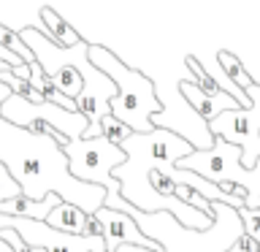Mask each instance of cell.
<instances>
[{
    "instance_id": "6da1fadb",
    "label": "cell",
    "mask_w": 260,
    "mask_h": 252,
    "mask_svg": "<svg viewBox=\"0 0 260 252\" xmlns=\"http://www.w3.org/2000/svg\"><path fill=\"white\" fill-rule=\"evenodd\" d=\"M0 163L30 201H44L46 195L57 193L65 203L84 209L87 214H98L106 203L103 187L84 184L71 176L68 158L54 138L16 128L3 117H0Z\"/></svg>"
},
{
    "instance_id": "7a4b0ae2",
    "label": "cell",
    "mask_w": 260,
    "mask_h": 252,
    "mask_svg": "<svg viewBox=\"0 0 260 252\" xmlns=\"http://www.w3.org/2000/svg\"><path fill=\"white\" fill-rule=\"evenodd\" d=\"M119 146L125 149L127 160L114 168L111 176L122 187V198L146 214H157L160 203L149 187V174L168 163L176 166L179 160L190 158L195 146L190 144V138H182L168 128H154L152 133H130Z\"/></svg>"
},
{
    "instance_id": "3957f363",
    "label": "cell",
    "mask_w": 260,
    "mask_h": 252,
    "mask_svg": "<svg viewBox=\"0 0 260 252\" xmlns=\"http://www.w3.org/2000/svg\"><path fill=\"white\" fill-rule=\"evenodd\" d=\"M125 214L136 219L144 236L157 241L162 252H228L244 236V225L239 211L225 206V203H214V225L209 231H190L184 228L174 214L168 211H157V214H146V211L136 209L133 203L127 206ZM117 252H152L144 247H119Z\"/></svg>"
},
{
    "instance_id": "277c9868",
    "label": "cell",
    "mask_w": 260,
    "mask_h": 252,
    "mask_svg": "<svg viewBox=\"0 0 260 252\" xmlns=\"http://www.w3.org/2000/svg\"><path fill=\"white\" fill-rule=\"evenodd\" d=\"M89 62L117 84V95L111 98L114 117L122 125H127L133 133H152L154 130L152 117H157L162 111L154 81L149 76H144V73L127 68L114 52L98 44H89Z\"/></svg>"
},
{
    "instance_id": "5b68a950",
    "label": "cell",
    "mask_w": 260,
    "mask_h": 252,
    "mask_svg": "<svg viewBox=\"0 0 260 252\" xmlns=\"http://www.w3.org/2000/svg\"><path fill=\"white\" fill-rule=\"evenodd\" d=\"M65 158H68V171L73 179L84 184H98L106 190V209L114 211H127L130 203L122 198V187L114 179V168H119L127 160L125 149L119 144L109 141L106 136L101 138H76L62 146Z\"/></svg>"
},
{
    "instance_id": "8992f818",
    "label": "cell",
    "mask_w": 260,
    "mask_h": 252,
    "mask_svg": "<svg viewBox=\"0 0 260 252\" xmlns=\"http://www.w3.org/2000/svg\"><path fill=\"white\" fill-rule=\"evenodd\" d=\"M241 146L228 144L225 138H214L211 149H195L190 158L179 160L176 168L192 171L203 179L214 184L231 182L247 190V209H260V160L255 168H244L241 166Z\"/></svg>"
},
{
    "instance_id": "52a82bcc",
    "label": "cell",
    "mask_w": 260,
    "mask_h": 252,
    "mask_svg": "<svg viewBox=\"0 0 260 252\" xmlns=\"http://www.w3.org/2000/svg\"><path fill=\"white\" fill-rule=\"evenodd\" d=\"M0 117L8 119L16 128H24L30 133L38 136H49L54 138L60 146H65L68 141L84 138L89 119L79 111H65L54 103H30L19 95H11L6 103H0Z\"/></svg>"
},
{
    "instance_id": "ba28073f",
    "label": "cell",
    "mask_w": 260,
    "mask_h": 252,
    "mask_svg": "<svg viewBox=\"0 0 260 252\" xmlns=\"http://www.w3.org/2000/svg\"><path fill=\"white\" fill-rule=\"evenodd\" d=\"M98 223L103 225V241H106V252H117L119 247H144L152 252H162L157 241H152L149 236L141 233V228L136 225V219L125 214V211H114V209H101L98 211Z\"/></svg>"
},
{
    "instance_id": "9c48e42d",
    "label": "cell",
    "mask_w": 260,
    "mask_h": 252,
    "mask_svg": "<svg viewBox=\"0 0 260 252\" xmlns=\"http://www.w3.org/2000/svg\"><path fill=\"white\" fill-rule=\"evenodd\" d=\"M179 92H182V98L192 106V111L198 114V117L206 122V125H209V122H214L219 114L241 109L239 101H236V98H231L228 92H222L219 98H211V95L203 92L201 87H195L190 79H182V81H179Z\"/></svg>"
},
{
    "instance_id": "30bf717a",
    "label": "cell",
    "mask_w": 260,
    "mask_h": 252,
    "mask_svg": "<svg viewBox=\"0 0 260 252\" xmlns=\"http://www.w3.org/2000/svg\"><path fill=\"white\" fill-rule=\"evenodd\" d=\"M89 217H92V214H87L84 209L60 201V203L52 209V214L44 219V223H46L49 228H54V231H60V233H68V236H87Z\"/></svg>"
},
{
    "instance_id": "8fae6325",
    "label": "cell",
    "mask_w": 260,
    "mask_h": 252,
    "mask_svg": "<svg viewBox=\"0 0 260 252\" xmlns=\"http://www.w3.org/2000/svg\"><path fill=\"white\" fill-rule=\"evenodd\" d=\"M41 16H44V24H46V30H49L46 38H52L57 46L71 49V46H76L79 41H81V38L76 36V30H73L71 24L54 11V8H41Z\"/></svg>"
},
{
    "instance_id": "7c38bea8",
    "label": "cell",
    "mask_w": 260,
    "mask_h": 252,
    "mask_svg": "<svg viewBox=\"0 0 260 252\" xmlns=\"http://www.w3.org/2000/svg\"><path fill=\"white\" fill-rule=\"evenodd\" d=\"M217 60H219V65H222L225 76L231 79L239 89H244V92H247V89L255 84V81H252V76H249L247 71H244L241 60H239L236 54H231V52H219V54H217Z\"/></svg>"
},
{
    "instance_id": "4fadbf2b",
    "label": "cell",
    "mask_w": 260,
    "mask_h": 252,
    "mask_svg": "<svg viewBox=\"0 0 260 252\" xmlns=\"http://www.w3.org/2000/svg\"><path fill=\"white\" fill-rule=\"evenodd\" d=\"M0 46L8 49V52H14L16 57H22V60L27 62V65L36 62V54H32L30 49H27V44H24V41L19 38V33L8 30V27H3V24H0Z\"/></svg>"
},
{
    "instance_id": "5bb4252c",
    "label": "cell",
    "mask_w": 260,
    "mask_h": 252,
    "mask_svg": "<svg viewBox=\"0 0 260 252\" xmlns=\"http://www.w3.org/2000/svg\"><path fill=\"white\" fill-rule=\"evenodd\" d=\"M101 130H103V136L109 138V141H114V144H122L130 133H133V130H130L127 125H122L114 114H109V117L101 119Z\"/></svg>"
},
{
    "instance_id": "9a60e30c",
    "label": "cell",
    "mask_w": 260,
    "mask_h": 252,
    "mask_svg": "<svg viewBox=\"0 0 260 252\" xmlns=\"http://www.w3.org/2000/svg\"><path fill=\"white\" fill-rule=\"evenodd\" d=\"M236 211H239V217H241L244 233L252 236V239L260 244V209H247V206H241V209H236Z\"/></svg>"
},
{
    "instance_id": "2e32d148",
    "label": "cell",
    "mask_w": 260,
    "mask_h": 252,
    "mask_svg": "<svg viewBox=\"0 0 260 252\" xmlns=\"http://www.w3.org/2000/svg\"><path fill=\"white\" fill-rule=\"evenodd\" d=\"M11 198H22V187L14 182V176L8 174V168L0 163V203L11 201Z\"/></svg>"
},
{
    "instance_id": "e0dca14e",
    "label": "cell",
    "mask_w": 260,
    "mask_h": 252,
    "mask_svg": "<svg viewBox=\"0 0 260 252\" xmlns=\"http://www.w3.org/2000/svg\"><path fill=\"white\" fill-rule=\"evenodd\" d=\"M0 239L11 247V252H46V249H41V247H30V244H24L22 236L16 233L14 228H3V231H0Z\"/></svg>"
},
{
    "instance_id": "ac0fdd59",
    "label": "cell",
    "mask_w": 260,
    "mask_h": 252,
    "mask_svg": "<svg viewBox=\"0 0 260 252\" xmlns=\"http://www.w3.org/2000/svg\"><path fill=\"white\" fill-rule=\"evenodd\" d=\"M228 252H260V244L252 239V236L244 233V236H239V241H236Z\"/></svg>"
},
{
    "instance_id": "d6986e66",
    "label": "cell",
    "mask_w": 260,
    "mask_h": 252,
    "mask_svg": "<svg viewBox=\"0 0 260 252\" xmlns=\"http://www.w3.org/2000/svg\"><path fill=\"white\" fill-rule=\"evenodd\" d=\"M0 62H6V65H11V68H19V65H27L22 60V57H16L14 52H8V49L0 46Z\"/></svg>"
},
{
    "instance_id": "ffe728a7",
    "label": "cell",
    "mask_w": 260,
    "mask_h": 252,
    "mask_svg": "<svg viewBox=\"0 0 260 252\" xmlns=\"http://www.w3.org/2000/svg\"><path fill=\"white\" fill-rule=\"evenodd\" d=\"M11 73H14V76L16 79H24V81H30V65H19V68H11Z\"/></svg>"
},
{
    "instance_id": "44dd1931",
    "label": "cell",
    "mask_w": 260,
    "mask_h": 252,
    "mask_svg": "<svg viewBox=\"0 0 260 252\" xmlns=\"http://www.w3.org/2000/svg\"><path fill=\"white\" fill-rule=\"evenodd\" d=\"M11 95H14V92H11V89H8V87L3 84V81H0V103H6Z\"/></svg>"
}]
</instances>
